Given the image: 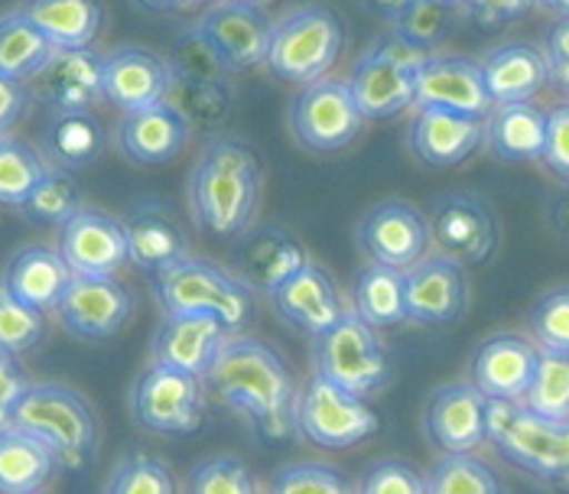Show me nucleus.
I'll return each instance as SVG.
<instances>
[{
	"label": "nucleus",
	"instance_id": "1",
	"mask_svg": "<svg viewBox=\"0 0 569 494\" xmlns=\"http://www.w3.org/2000/svg\"><path fill=\"white\" fill-rule=\"evenodd\" d=\"M202 381L221 404L244 413L267 440H283L297 426V384L290 364L261 339L228 332Z\"/></svg>",
	"mask_w": 569,
	"mask_h": 494
},
{
	"label": "nucleus",
	"instance_id": "2",
	"mask_svg": "<svg viewBox=\"0 0 569 494\" xmlns=\"http://www.w3.org/2000/svg\"><path fill=\"white\" fill-rule=\"evenodd\" d=\"M261 202V160L238 140L219 137L209 143L189 180L192 219L216 238H241Z\"/></svg>",
	"mask_w": 569,
	"mask_h": 494
},
{
	"label": "nucleus",
	"instance_id": "3",
	"mask_svg": "<svg viewBox=\"0 0 569 494\" xmlns=\"http://www.w3.org/2000/svg\"><path fill=\"white\" fill-rule=\"evenodd\" d=\"M10 426L27 430L59 455L62 468L86 465L98 443V420L82 394L62 384H27Z\"/></svg>",
	"mask_w": 569,
	"mask_h": 494
},
{
	"label": "nucleus",
	"instance_id": "4",
	"mask_svg": "<svg viewBox=\"0 0 569 494\" xmlns=\"http://www.w3.org/2000/svg\"><path fill=\"white\" fill-rule=\"evenodd\" d=\"M430 52L410 46L395 30L368 46L349 72V89L368 121H388L417 108L420 69Z\"/></svg>",
	"mask_w": 569,
	"mask_h": 494
},
{
	"label": "nucleus",
	"instance_id": "5",
	"mask_svg": "<svg viewBox=\"0 0 569 494\" xmlns=\"http://www.w3.org/2000/svg\"><path fill=\"white\" fill-rule=\"evenodd\" d=\"M346 49L342 20L329 7H300L273 23L267 69L290 85H312L339 62Z\"/></svg>",
	"mask_w": 569,
	"mask_h": 494
},
{
	"label": "nucleus",
	"instance_id": "6",
	"mask_svg": "<svg viewBox=\"0 0 569 494\" xmlns=\"http://www.w3.org/2000/svg\"><path fill=\"white\" fill-rule=\"evenodd\" d=\"M488 440L530 475L569 482V420H547L521 401L488 397Z\"/></svg>",
	"mask_w": 569,
	"mask_h": 494
},
{
	"label": "nucleus",
	"instance_id": "7",
	"mask_svg": "<svg viewBox=\"0 0 569 494\" xmlns=\"http://www.w3.org/2000/svg\"><path fill=\"white\" fill-rule=\"evenodd\" d=\"M157 296H160L167 315H216L228 325V332L244 329L254 315L251 286L241 276L221 270L219 264L199 261V258H182L173 268L160 270Z\"/></svg>",
	"mask_w": 569,
	"mask_h": 494
},
{
	"label": "nucleus",
	"instance_id": "8",
	"mask_svg": "<svg viewBox=\"0 0 569 494\" xmlns=\"http://www.w3.org/2000/svg\"><path fill=\"white\" fill-rule=\"evenodd\" d=\"M316 374L329 377L342 391L368 397L388 384V352L375 329L358 313H346L332 329L312 339Z\"/></svg>",
	"mask_w": 569,
	"mask_h": 494
},
{
	"label": "nucleus",
	"instance_id": "9",
	"mask_svg": "<svg viewBox=\"0 0 569 494\" xmlns=\"http://www.w3.org/2000/svg\"><path fill=\"white\" fill-rule=\"evenodd\" d=\"M378 426L381 420L365 397L342 391L322 374H316L307 391L297 394V430L322 450H351L375 436Z\"/></svg>",
	"mask_w": 569,
	"mask_h": 494
},
{
	"label": "nucleus",
	"instance_id": "10",
	"mask_svg": "<svg viewBox=\"0 0 569 494\" xmlns=\"http://www.w3.org/2000/svg\"><path fill=\"white\" fill-rule=\"evenodd\" d=\"M365 121L368 118L361 114L349 82H339V79H319L312 85H303L290 108L293 137L309 153L346 150L358 140Z\"/></svg>",
	"mask_w": 569,
	"mask_h": 494
},
{
	"label": "nucleus",
	"instance_id": "11",
	"mask_svg": "<svg viewBox=\"0 0 569 494\" xmlns=\"http://www.w3.org/2000/svg\"><path fill=\"white\" fill-rule=\"evenodd\" d=\"M133 413L143 430L189 436L206 416V381L157 361L133 387Z\"/></svg>",
	"mask_w": 569,
	"mask_h": 494
},
{
	"label": "nucleus",
	"instance_id": "12",
	"mask_svg": "<svg viewBox=\"0 0 569 494\" xmlns=\"http://www.w3.org/2000/svg\"><path fill=\"white\" fill-rule=\"evenodd\" d=\"M430 234L439 254L456 264H485L498 248L495 209L476 192H449L430 209Z\"/></svg>",
	"mask_w": 569,
	"mask_h": 494
},
{
	"label": "nucleus",
	"instance_id": "13",
	"mask_svg": "<svg viewBox=\"0 0 569 494\" xmlns=\"http://www.w3.org/2000/svg\"><path fill=\"white\" fill-rule=\"evenodd\" d=\"M430 219L403 199L378 202L358 222V248L375 264H388L395 270L420 264L430 251Z\"/></svg>",
	"mask_w": 569,
	"mask_h": 494
},
{
	"label": "nucleus",
	"instance_id": "14",
	"mask_svg": "<svg viewBox=\"0 0 569 494\" xmlns=\"http://www.w3.org/2000/svg\"><path fill=\"white\" fill-rule=\"evenodd\" d=\"M59 254L79 276H114L128 261V228L108 212L79 209L59 228Z\"/></svg>",
	"mask_w": 569,
	"mask_h": 494
},
{
	"label": "nucleus",
	"instance_id": "15",
	"mask_svg": "<svg viewBox=\"0 0 569 494\" xmlns=\"http://www.w3.org/2000/svg\"><path fill=\"white\" fill-rule=\"evenodd\" d=\"M133 310L131 293L114 276H72L62 303L59 319L62 325L79 339H108L114 335Z\"/></svg>",
	"mask_w": 569,
	"mask_h": 494
},
{
	"label": "nucleus",
	"instance_id": "16",
	"mask_svg": "<svg viewBox=\"0 0 569 494\" xmlns=\"http://www.w3.org/2000/svg\"><path fill=\"white\" fill-rule=\"evenodd\" d=\"M417 108H446L469 118H488L495 101L488 94L482 62L466 56H427L417 85Z\"/></svg>",
	"mask_w": 569,
	"mask_h": 494
},
{
	"label": "nucleus",
	"instance_id": "17",
	"mask_svg": "<svg viewBox=\"0 0 569 494\" xmlns=\"http://www.w3.org/2000/svg\"><path fill=\"white\" fill-rule=\"evenodd\" d=\"M199 27L216 40L221 56L234 72H251L267 65V49H270V17L263 7L248 0H216Z\"/></svg>",
	"mask_w": 569,
	"mask_h": 494
},
{
	"label": "nucleus",
	"instance_id": "18",
	"mask_svg": "<svg viewBox=\"0 0 569 494\" xmlns=\"http://www.w3.org/2000/svg\"><path fill=\"white\" fill-rule=\"evenodd\" d=\"M407 319L420 325H449L466 310V273L452 258L437 254L403 270Z\"/></svg>",
	"mask_w": 569,
	"mask_h": 494
},
{
	"label": "nucleus",
	"instance_id": "19",
	"mask_svg": "<svg viewBox=\"0 0 569 494\" xmlns=\"http://www.w3.org/2000/svg\"><path fill=\"white\" fill-rule=\"evenodd\" d=\"M273 310L283 315L290 325H297L307 335H322L332 329L342 315V293L332 280V273L319 268L316 261H307L297 273H290L273 293H270Z\"/></svg>",
	"mask_w": 569,
	"mask_h": 494
},
{
	"label": "nucleus",
	"instance_id": "20",
	"mask_svg": "<svg viewBox=\"0 0 569 494\" xmlns=\"http://www.w3.org/2000/svg\"><path fill=\"white\" fill-rule=\"evenodd\" d=\"M485 143V121L446 108H417L410 124V150L423 167H462Z\"/></svg>",
	"mask_w": 569,
	"mask_h": 494
},
{
	"label": "nucleus",
	"instance_id": "21",
	"mask_svg": "<svg viewBox=\"0 0 569 494\" xmlns=\"http://www.w3.org/2000/svg\"><path fill=\"white\" fill-rule=\"evenodd\" d=\"M170 91V62L150 49H118L104 56V101L121 114L163 104Z\"/></svg>",
	"mask_w": 569,
	"mask_h": 494
},
{
	"label": "nucleus",
	"instance_id": "22",
	"mask_svg": "<svg viewBox=\"0 0 569 494\" xmlns=\"http://www.w3.org/2000/svg\"><path fill=\"white\" fill-rule=\"evenodd\" d=\"M427 430L442 452H472L488 440V397L476 384L439 387L427 413Z\"/></svg>",
	"mask_w": 569,
	"mask_h": 494
},
{
	"label": "nucleus",
	"instance_id": "23",
	"mask_svg": "<svg viewBox=\"0 0 569 494\" xmlns=\"http://www.w3.org/2000/svg\"><path fill=\"white\" fill-rule=\"evenodd\" d=\"M37 85L56 111H91L104 98V56L86 49H56Z\"/></svg>",
	"mask_w": 569,
	"mask_h": 494
},
{
	"label": "nucleus",
	"instance_id": "24",
	"mask_svg": "<svg viewBox=\"0 0 569 494\" xmlns=\"http://www.w3.org/2000/svg\"><path fill=\"white\" fill-rule=\"evenodd\" d=\"M537 359L540 352L521 335H491L472 364L476 387L491 401H525L537 371Z\"/></svg>",
	"mask_w": 569,
	"mask_h": 494
},
{
	"label": "nucleus",
	"instance_id": "25",
	"mask_svg": "<svg viewBox=\"0 0 569 494\" xmlns=\"http://www.w3.org/2000/svg\"><path fill=\"white\" fill-rule=\"evenodd\" d=\"M189 124L176 114V108H170L167 101L163 104H153V108H143V111H133L124 114L121 124H118V147L121 153L140 163V167H163L176 160L186 143H189Z\"/></svg>",
	"mask_w": 569,
	"mask_h": 494
},
{
	"label": "nucleus",
	"instance_id": "26",
	"mask_svg": "<svg viewBox=\"0 0 569 494\" xmlns=\"http://www.w3.org/2000/svg\"><path fill=\"white\" fill-rule=\"evenodd\" d=\"M224 335H228V325L216 315H167V322L160 325L157 342H153V359L160 364L182 367L189 374L206 377Z\"/></svg>",
	"mask_w": 569,
	"mask_h": 494
},
{
	"label": "nucleus",
	"instance_id": "27",
	"mask_svg": "<svg viewBox=\"0 0 569 494\" xmlns=\"http://www.w3.org/2000/svg\"><path fill=\"white\" fill-rule=\"evenodd\" d=\"M482 75L495 104L533 101L550 85L543 49L530 43H501L482 59Z\"/></svg>",
	"mask_w": 569,
	"mask_h": 494
},
{
	"label": "nucleus",
	"instance_id": "28",
	"mask_svg": "<svg viewBox=\"0 0 569 494\" xmlns=\"http://www.w3.org/2000/svg\"><path fill=\"white\" fill-rule=\"evenodd\" d=\"M303 244L277 225L258 228L251 234H241L238 248V268L244 273V283L251 290H263L267 296L297 270L307 264Z\"/></svg>",
	"mask_w": 569,
	"mask_h": 494
},
{
	"label": "nucleus",
	"instance_id": "29",
	"mask_svg": "<svg viewBox=\"0 0 569 494\" xmlns=\"http://www.w3.org/2000/svg\"><path fill=\"white\" fill-rule=\"evenodd\" d=\"M72 270L66 264V258L52 248H23L20 254H13V261L7 264L3 273V286L27 306L49 313L59 310L69 283H72Z\"/></svg>",
	"mask_w": 569,
	"mask_h": 494
},
{
	"label": "nucleus",
	"instance_id": "30",
	"mask_svg": "<svg viewBox=\"0 0 569 494\" xmlns=\"http://www.w3.org/2000/svg\"><path fill=\"white\" fill-rule=\"evenodd\" d=\"M485 143L505 163L540 160L547 143V111L533 101L495 104L485 118Z\"/></svg>",
	"mask_w": 569,
	"mask_h": 494
},
{
	"label": "nucleus",
	"instance_id": "31",
	"mask_svg": "<svg viewBox=\"0 0 569 494\" xmlns=\"http://www.w3.org/2000/svg\"><path fill=\"white\" fill-rule=\"evenodd\" d=\"M56 49H86L101 30L98 0H23L17 7Z\"/></svg>",
	"mask_w": 569,
	"mask_h": 494
},
{
	"label": "nucleus",
	"instance_id": "32",
	"mask_svg": "<svg viewBox=\"0 0 569 494\" xmlns=\"http://www.w3.org/2000/svg\"><path fill=\"white\" fill-rule=\"evenodd\" d=\"M59 468V455L27 430H0V494H33Z\"/></svg>",
	"mask_w": 569,
	"mask_h": 494
},
{
	"label": "nucleus",
	"instance_id": "33",
	"mask_svg": "<svg viewBox=\"0 0 569 494\" xmlns=\"http://www.w3.org/2000/svg\"><path fill=\"white\" fill-rule=\"evenodd\" d=\"M167 104L189 124L192 134H219L231 118V91L224 82L196 79L170 69Z\"/></svg>",
	"mask_w": 569,
	"mask_h": 494
},
{
	"label": "nucleus",
	"instance_id": "34",
	"mask_svg": "<svg viewBox=\"0 0 569 494\" xmlns=\"http://www.w3.org/2000/svg\"><path fill=\"white\" fill-rule=\"evenodd\" d=\"M128 261L133 268L160 273L186 258V238L170 215L143 209L128 222Z\"/></svg>",
	"mask_w": 569,
	"mask_h": 494
},
{
	"label": "nucleus",
	"instance_id": "35",
	"mask_svg": "<svg viewBox=\"0 0 569 494\" xmlns=\"http://www.w3.org/2000/svg\"><path fill=\"white\" fill-rule=\"evenodd\" d=\"M355 313L371 329H395L407 322V300H403V270L388 264H368L355 276Z\"/></svg>",
	"mask_w": 569,
	"mask_h": 494
},
{
	"label": "nucleus",
	"instance_id": "36",
	"mask_svg": "<svg viewBox=\"0 0 569 494\" xmlns=\"http://www.w3.org/2000/svg\"><path fill=\"white\" fill-rule=\"evenodd\" d=\"M56 56V46L20 13L10 10L0 17V75L27 82L37 79Z\"/></svg>",
	"mask_w": 569,
	"mask_h": 494
},
{
	"label": "nucleus",
	"instance_id": "37",
	"mask_svg": "<svg viewBox=\"0 0 569 494\" xmlns=\"http://www.w3.org/2000/svg\"><path fill=\"white\" fill-rule=\"evenodd\" d=\"M46 150L56 160V167L79 170L101 157L104 131L91 111H56L46 131Z\"/></svg>",
	"mask_w": 569,
	"mask_h": 494
},
{
	"label": "nucleus",
	"instance_id": "38",
	"mask_svg": "<svg viewBox=\"0 0 569 494\" xmlns=\"http://www.w3.org/2000/svg\"><path fill=\"white\" fill-rule=\"evenodd\" d=\"M395 33L410 46L433 52L459 30V3L449 0H410L395 20Z\"/></svg>",
	"mask_w": 569,
	"mask_h": 494
},
{
	"label": "nucleus",
	"instance_id": "39",
	"mask_svg": "<svg viewBox=\"0 0 569 494\" xmlns=\"http://www.w3.org/2000/svg\"><path fill=\"white\" fill-rule=\"evenodd\" d=\"M46 160L23 140L0 137V205L23 209L33 189L43 182Z\"/></svg>",
	"mask_w": 569,
	"mask_h": 494
},
{
	"label": "nucleus",
	"instance_id": "40",
	"mask_svg": "<svg viewBox=\"0 0 569 494\" xmlns=\"http://www.w3.org/2000/svg\"><path fill=\"white\" fill-rule=\"evenodd\" d=\"M82 209V189L72 170L66 167H49L43 182L33 189L27 205L20 209L33 225H66L76 212Z\"/></svg>",
	"mask_w": 569,
	"mask_h": 494
},
{
	"label": "nucleus",
	"instance_id": "41",
	"mask_svg": "<svg viewBox=\"0 0 569 494\" xmlns=\"http://www.w3.org/2000/svg\"><path fill=\"white\" fill-rule=\"evenodd\" d=\"M521 404L547 420H569V355L540 352L533 381Z\"/></svg>",
	"mask_w": 569,
	"mask_h": 494
},
{
	"label": "nucleus",
	"instance_id": "42",
	"mask_svg": "<svg viewBox=\"0 0 569 494\" xmlns=\"http://www.w3.org/2000/svg\"><path fill=\"white\" fill-rule=\"evenodd\" d=\"M427 494H501L495 472L469 452H446L427 475Z\"/></svg>",
	"mask_w": 569,
	"mask_h": 494
},
{
	"label": "nucleus",
	"instance_id": "43",
	"mask_svg": "<svg viewBox=\"0 0 569 494\" xmlns=\"http://www.w3.org/2000/svg\"><path fill=\"white\" fill-rule=\"evenodd\" d=\"M170 69L196 75V79H212V82H224L234 75V69L228 65V59L221 56V49L216 40L196 23L189 30H182L170 46Z\"/></svg>",
	"mask_w": 569,
	"mask_h": 494
},
{
	"label": "nucleus",
	"instance_id": "44",
	"mask_svg": "<svg viewBox=\"0 0 569 494\" xmlns=\"http://www.w3.org/2000/svg\"><path fill=\"white\" fill-rule=\"evenodd\" d=\"M46 335V313L20 303L3 283H0V352L3 355H27L33 352Z\"/></svg>",
	"mask_w": 569,
	"mask_h": 494
},
{
	"label": "nucleus",
	"instance_id": "45",
	"mask_svg": "<svg viewBox=\"0 0 569 494\" xmlns=\"http://www.w3.org/2000/svg\"><path fill=\"white\" fill-rule=\"evenodd\" d=\"M530 332L540 352L569 355V290H550L530 310Z\"/></svg>",
	"mask_w": 569,
	"mask_h": 494
},
{
	"label": "nucleus",
	"instance_id": "46",
	"mask_svg": "<svg viewBox=\"0 0 569 494\" xmlns=\"http://www.w3.org/2000/svg\"><path fill=\"white\" fill-rule=\"evenodd\" d=\"M270 494H358L349 475L332 465H290L273 478Z\"/></svg>",
	"mask_w": 569,
	"mask_h": 494
},
{
	"label": "nucleus",
	"instance_id": "47",
	"mask_svg": "<svg viewBox=\"0 0 569 494\" xmlns=\"http://www.w3.org/2000/svg\"><path fill=\"white\" fill-rule=\"evenodd\" d=\"M108 494H176V482L160 458L133 455L114 472Z\"/></svg>",
	"mask_w": 569,
	"mask_h": 494
},
{
	"label": "nucleus",
	"instance_id": "48",
	"mask_svg": "<svg viewBox=\"0 0 569 494\" xmlns=\"http://www.w3.org/2000/svg\"><path fill=\"white\" fill-rule=\"evenodd\" d=\"M189 494H258L251 472L238 458H212L192 472Z\"/></svg>",
	"mask_w": 569,
	"mask_h": 494
},
{
	"label": "nucleus",
	"instance_id": "49",
	"mask_svg": "<svg viewBox=\"0 0 569 494\" xmlns=\"http://www.w3.org/2000/svg\"><path fill=\"white\" fill-rule=\"evenodd\" d=\"M358 494H427V482L407 462H381L368 472Z\"/></svg>",
	"mask_w": 569,
	"mask_h": 494
},
{
	"label": "nucleus",
	"instance_id": "50",
	"mask_svg": "<svg viewBox=\"0 0 569 494\" xmlns=\"http://www.w3.org/2000/svg\"><path fill=\"white\" fill-rule=\"evenodd\" d=\"M540 160L553 177L569 182V101L547 111V143Z\"/></svg>",
	"mask_w": 569,
	"mask_h": 494
},
{
	"label": "nucleus",
	"instance_id": "51",
	"mask_svg": "<svg viewBox=\"0 0 569 494\" xmlns=\"http://www.w3.org/2000/svg\"><path fill=\"white\" fill-rule=\"evenodd\" d=\"M543 59L550 72V85L569 98V20H557L543 40Z\"/></svg>",
	"mask_w": 569,
	"mask_h": 494
},
{
	"label": "nucleus",
	"instance_id": "52",
	"mask_svg": "<svg viewBox=\"0 0 569 494\" xmlns=\"http://www.w3.org/2000/svg\"><path fill=\"white\" fill-rule=\"evenodd\" d=\"M27 384H30V381H27L20 361L13 359V355H3V352H0V430L10 426L13 406L23 397Z\"/></svg>",
	"mask_w": 569,
	"mask_h": 494
},
{
	"label": "nucleus",
	"instance_id": "53",
	"mask_svg": "<svg viewBox=\"0 0 569 494\" xmlns=\"http://www.w3.org/2000/svg\"><path fill=\"white\" fill-rule=\"evenodd\" d=\"M533 7V0H466V10L472 13L476 23L482 27H505L521 20L527 10Z\"/></svg>",
	"mask_w": 569,
	"mask_h": 494
},
{
	"label": "nucleus",
	"instance_id": "54",
	"mask_svg": "<svg viewBox=\"0 0 569 494\" xmlns=\"http://www.w3.org/2000/svg\"><path fill=\"white\" fill-rule=\"evenodd\" d=\"M27 111V89L17 79L0 75V137H7Z\"/></svg>",
	"mask_w": 569,
	"mask_h": 494
},
{
	"label": "nucleus",
	"instance_id": "55",
	"mask_svg": "<svg viewBox=\"0 0 569 494\" xmlns=\"http://www.w3.org/2000/svg\"><path fill=\"white\" fill-rule=\"evenodd\" d=\"M547 222H550V228L563 241H569V182L550 195V202H547Z\"/></svg>",
	"mask_w": 569,
	"mask_h": 494
},
{
	"label": "nucleus",
	"instance_id": "56",
	"mask_svg": "<svg viewBox=\"0 0 569 494\" xmlns=\"http://www.w3.org/2000/svg\"><path fill=\"white\" fill-rule=\"evenodd\" d=\"M407 3H410V0H365L368 10H375L378 17H388V20H395Z\"/></svg>",
	"mask_w": 569,
	"mask_h": 494
},
{
	"label": "nucleus",
	"instance_id": "57",
	"mask_svg": "<svg viewBox=\"0 0 569 494\" xmlns=\"http://www.w3.org/2000/svg\"><path fill=\"white\" fill-rule=\"evenodd\" d=\"M143 10H153V13H173V10H179L186 0H137Z\"/></svg>",
	"mask_w": 569,
	"mask_h": 494
},
{
	"label": "nucleus",
	"instance_id": "58",
	"mask_svg": "<svg viewBox=\"0 0 569 494\" xmlns=\"http://www.w3.org/2000/svg\"><path fill=\"white\" fill-rule=\"evenodd\" d=\"M533 3H540L547 13H553L557 20H569V0H533Z\"/></svg>",
	"mask_w": 569,
	"mask_h": 494
},
{
	"label": "nucleus",
	"instance_id": "59",
	"mask_svg": "<svg viewBox=\"0 0 569 494\" xmlns=\"http://www.w3.org/2000/svg\"><path fill=\"white\" fill-rule=\"evenodd\" d=\"M248 3H258V7H263V3H270V0H248Z\"/></svg>",
	"mask_w": 569,
	"mask_h": 494
},
{
	"label": "nucleus",
	"instance_id": "60",
	"mask_svg": "<svg viewBox=\"0 0 569 494\" xmlns=\"http://www.w3.org/2000/svg\"><path fill=\"white\" fill-rule=\"evenodd\" d=\"M186 3H212V0H186Z\"/></svg>",
	"mask_w": 569,
	"mask_h": 494
},
{
	"label": "nucleus",
	"instance_id": "61",
	"mask_svg": "<svg viewBox=\"0 0 569 494\" xmlns=\"http://www.w3.org/2000/svg\"><path fill=\"white\" fill-rule=\"evenodd\" d=\"M449 3H459V7H466V0H449Z\"/></svg>",
	"mask_w": 569,
	"mask_h": 494
},
{
	"label": "nucleus",
	"instance_id": "62",
	"mask_svg": "<svg viewBox=\"0 0 569 494\" xmlns=\"http://www.w3.org/2000/svg\"><path fill=\"white\" fill-rule=\"evenodd\" d=\"M33 494H40V492H33Z\"/></svg>",
	"mask_w": 569,
	"mask_h": 494
}]
</instances>
